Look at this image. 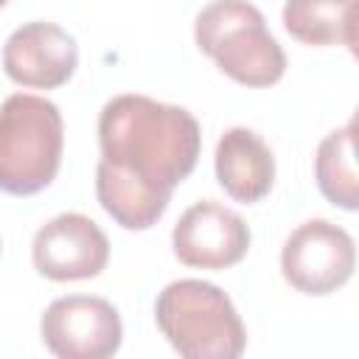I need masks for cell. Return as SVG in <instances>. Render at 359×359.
Instances as JSON below:
<instances>
[{"instance_id": "11", "label": "cell", "mask_w": 359, "mask_h": 359, "mask_svg": "<svg viewBox=\"0 0 359 359\" xmlns=\"http://www.w3.org/2000/svg\"><path fill=\"white\" fill-rule=\"evenodd\" d=\"M95 194H98L101 208L123 230L154 227L171 202L168 194H160V191L121 174L118 168L107 165L104 160H98V168H95Z\"/></svg>"}, {"instance_id": "9", "label": "cell", "mask_w": 359, "mask_h": 359, "mask_svg": "<svg viewBox=\"0 0 359 359\" xmlns=\"http://www.w3.org/2000/svg\"><path fill=\"white\" fill-rule=\"evenodd\" d=\"M79 45L56 22L34 20L14 28L3 45V70L20 87L53 90L73 79Z\"/></svg>"}, {"instance_id": "12", "label": "cell", "mask_w": 359, "mask_h": 359, "mask_svg": "<svg viewBox=\"0 0 359 359\" xmlns=\"http://www.w3.org/2000/svg\"><path fill=\"white\" fill-rule=\"evenodd\" d=\"M314 180L320 194L342 210L359 208V177H356V123L328 132L314 154Z\"/></svg>"}, {"instance_id": "6", "label": "cell", "mask_w": 359, "mask_h": 359, "mask_svg": "<svg viewBox=\"0 0 359 359\" xmlns=\"http://www.w3.org/2000/svg\"><path fill=\"white\" fill-rule=\"evenodd\" d=\"M39 334L56 359H112L123 342V323L109 300L67 294L45 309Z\"/></svg>"}, {"instance_id": "3", "label": "cell", "mask_w": 359, "mask_h": 359, "mask_svg": "<svg viewBox=\"0 0 359 359\" xmlns=\"http://www.w3.org/2000/svg\"><path fill=\"white\" fill-rule=\"evenodd\" d=\"M65 121L53 101L14 93L0 104V191L31 196L48 188L62 165Z\"/></svg>"}, {"instance_id": "5", "label": "cell", "mask_w": 359, "mask_h": 359, "mask_svg": "<svg viewBox=\"0 0 359 359\" xmlns=\"http://www.w3.org/2000/svg\"><path fill=\"white\" fill-rule=\"evenodd\" d=\"M356 269V244L351 233L328 219L297 224L280 250V272L286 283L311 297L342 289Z\"/></svg>"}, {"instance_id": "13", "label": "cell", "mask_w": 359, "mask_h": 359, "mask_svg": "<svg viewBox=\"0 0 359 359\" xmlns=\"http://www.w3.org/2000/svg\"><path fill=\"white\" fill-rule=\"evenodd\" d=\"M356 3H286L283 28L303 45H348L356 53L353 34Z\"/></svg>"}, {"instance_id": "7", "label": "cell", "mask_w": 359, "mask_h": 359, "mask_svg": "<svg viewBox=\"0 0 359 359\" xmlns=\"http://www.w3.org/2000/svg\"><path fill=\"white\" fill-rule=\"evenodd\" d=\"M31 258L36 272L48 280H87L104 272L109 261V238L90 216L59 213L36 230Z\"/></svg>"}, {"instance_id": "2", "label": "cell", "mask_w": 359, "mask_h": 359, "mask_svg": "<svg viewBox=\"0 0 359 359\" xmlns=\"http://www.w3.org/2000/svg\"><path fill=\"white\" fill-rule=\"evenodd\" d=\"M154 323L180 359H241L247 328L227 292L199 278L171 280L154 303Z\"/></svg>"}, {"instance_id": "8", "label": "cell", "mask_w": 359, "mask_h": 359, "mask_svg": "<svg viewBox=\"0 0 359 359\" xmlns=\"http://www.w3.org/2000/svg\"><path fill=\"white\" fill-rule=\"evenodd\" d=\"M250 227L247 222L213 202H194L171 230V247L180 264L194 269H227L236 266L250 252Z\"/></svg>"}, {"instance_id": "10", "label": "cell", "mask_w": 359, "mask_h": 359, "mask_svg": "<svg viewBox=\"0 0 359 359\" xmlns=\"http://www.w3.org/2000/svg\"><path fill=\"white\" fill-rule=\"evenodd\" d=\"M213 168L224 194L241 205L261 202L275 185V154L247 126H233L219 137Z\"/></svg>"}, {"instance_id": "4", "label": "cell", "mask_w": 359, "mask_h": 359, "mask_svg": "<svg viewBox=\"0 0 359 359\" xmlns=\"http://www.w3.org/2000/svg\"><path fill=\"white\" fill-rule=\"evenodd\" d=\"M194 39L224 76L244 87H272L286 73V53L252 3L205 6L194 22Z\"/></svg>"}, {"instance_id": "1", "label": "cell", "mask_w": 359, "mask_h": 359, "mask_svg": "<svg viewBox=\"0 0 359 359\" xmlns=\"http://www.w3.org/2000/svg\"><path fill=\"white\" fill-rule=\"evenodd\" d=\"M98 146L107 165L171 196L196 168L202 129L185 107L121 93L101 107Z\"/></svg>"}]
</instances>
